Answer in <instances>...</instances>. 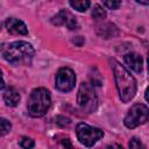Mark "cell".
<instances>
[{
	"label": "cell",
	"mask_w": 149,
	"mask_h": 149,
	"mask_svg": "<svg viewBox=\"0 0 149 149\" xmlns=\"http://www.w3.org/2000/svg\"><path fill=\"white\" fill-rule=\"evenodd\" d=\"M0 52L3 59L13 65H28L35 55L33 45L24 41L2 43L0 45Z\"/></svg>",
	"instance_id": "obj_1"
},
{
	"label": "cell",
	"mask_w": 149,
	"mask_h": 149,
	"mask_svg": "<svg viewBox=\"0 0 149 149\" xmlns=\"http://www.w3.org/2000/svg\"><path fill=\"white\" fill-rule=\"evenodd\" d=\"M112 70L114 73V79H115V85L119 92V97L123 102L130 101L135 93H136V80L135 78L127 71V69L121 65L118 61L112 59Z\"/></svg>",
	"instance_id": "obj_2"
},
{
	"label": "cell",
	"mask_w": 149,
	"mask_h": 149,
	"mask_svg": "<svg viewBox=\"0 0 149 149\" xmlns=\"http://www.w3.org/2000/svg\"><path fill=\"white\" fill-rule=\"evenodd\" d=\"M51 106V95L50 92L44 87H38L31 91L27 108L28 113L33 118H40L43 116Z\"/></svg>",
	"instance_id": "obj_3"
},
{
	"label": "cell",
	"mask_w": 149,
	"mask_h": 149,
	"mask_svg": "<svg viewBox=\"0 0 149 149\" xmlns=\"http://www.w3.org/2000/svg\"><path fill=\"white\" fill-rule=\"evenodd\" d=\"M77 102L83 111L87 113L94 112L98 106V98L94 86L90 83H81L77 94Z\"/></svg>",
	"instance_id": "obj_4"
},
{
	"label": "cell",
	"mask_w": 149,
	"mask_h": 149,
	"mask_svg": "<svg viewBox=\"0 0 149 149\" xmlns=\"http://www.w3.org/2000/svg\"><path fill=\"white\" fill-rule=\"evenodd\" d=\"M76 134L79 142L86 147H92L98 140H100L104 136V132L101 129L92 127L84 122H80L77 125Z\"/></svg>",
	"instance_id": "obj_5"
},
{
	"label": "cell",
	"mask_w": 149,
	"mask_h": 149,
	"mask_svg": "<svg viewBox=\"0 0 149 149\" xmlns=\"http://www.w3.org/2000/svg\"><path fill=\"white\" fill-rule=\"evenodd\" d=\"M148 120V107L143 104H134L123 119V123L127 128L133 129L140 125L146 123Z\"/></svg>",
	"instance_id": "obj_6"
},
{
	"label": "cell",
	"mask_w": 149,
	"mask_h": 149,
	"mask_svg": "<svg viewBox=\"0 0 149 149\" xmlns=\"http://www.w3.org/2000/svg\"><path fill=\"white\" fill-rule=\"evenodd\" d=\"M76 74L69 68H61L56 74V87L61 92H69L74 87Z\"/></svg>",
	"instance_id": "obj_7"
},
{
	"label": "cell",
	"mask_w": 149,
	"mask_h": 149,
	"mask_svg": "<svg viewBox=\"0 0 149 149\" xmlns=\"http://www.w3.org/2000/svg\"><path fill=\"white\" fill-rule=\"evenodd\" d=\"M51 23L55 24V26H66L71 30L78 29V27H79L77 17L74 15H72L66 9H61L55 16H52L51 17Z\"/></svg>",
	"instance_id": "obj_8"
},
{
	"label": "cell",
	"mask_w": 149,
	"mask_h": 149,
	"mask_svg": "<svg viewBox=\"0 0 149 149\" xmlns=\"http://www.w3.org/2000/svg\"><path fill=\"white\" fill-rule=\"evenodd\" d=\"M6 28L10 34H14V35H27L28 34V28L24 24V22L15 17H8L6 20Z\"/></svg>",
	"instance_id": "obj_9"
},
{
	"label": "cell",
	"mask_w": 149,
	"mask_h": 149,
	"mask_svg": "<svg viewBox=\"0 0 149 149\" xmlns=\"http://www.w3.org/2000/svg\"><path fill=\"white\" fill-rule=\"evenodd\" d=\"M125 63L135 72H141L143 69V59L136 52H129L125 56Z\"/></svg>",
	"instance_id": "obj_10"
},
{
	"label": "cell",
	"mask_w": 149,
	"mask_h": 149,
	"mask_svg": "<svg viewBox=\"0 0 149 149\" xmlns=\"http://www.w3.org/2000/svg\"><path fill=\"white\" fill-rule=\"evenodd\" d=\"M3 101L9 107H15L20 101V94L14 87H8L3 92Z\"/></svg>",
	"instance_id": "obj_11"
},
{
	"label": "cell",
	"mask_w": 149,
	"mask_h": 149,
	"mask_svg": "<svg viewBox=\"0 0 149 149\" xmlns=\"http://www.w3.org/2000/svg\"><path fill=\"white\" fill-rule=\"evenodd\" d=\"M70 6L72 7V8H74V9H77L78 12H85L90 6H91V2L90 1H87V0H79V1H73V0H71L70 2Z\"/></svg>",
	"instance_id": "obj_12"
},
{
	"label": "cell",
	"mask_w": 149,
	"mask_h": 149,
	"mask_svg": "<svg viewBox=\"0 0 149 149\" xmlns=\"http://www.w3.org/2000/svg\"><path fill=\"white\" fill-rule=\"evenodd\" d=\"M10 129H12V123L5 118H0V136L8 134Z\"/></svg>",
	"instance_id": "obj_13"
},
{
	"label": "cell",
	"mask_w": 149,
	"mask_h": 149,
	"mask_svg": "<svg viewBox=\"0 0 149 149\" xmlns=\"http://www.w3.org/2000/svg\"><path fill=\"white\" fill-rule=\"evenodd\" d=\"M92 16L94 19H104L106 17V10L100 5H95L92 9Z\"/></svg>",
	"instance_id": "obj_14"
},
{
	"label": "cell",
	"mask_w": 149,
	"mask_h": 149,
	"mask_svg": "<svg viewBox=\"0 0 149 149\" xmlns=\"http://www.w3.org/2000/svg\"><path fill=\"white\" fill-rule=\"evenodd\" d=\"M20 146H21L23 149H33L34 146H35V142H34L33 139L27 137V136H23V137H21V140H20Z\"/></svg>",
	"instance_id": "obj_15"
},
{
	"label": "cell",
	"mask_w": 149,
	"mask_h": 149,
	"mask_svg": "<svg viewBox=\"0 0 149 149\" xmlns=\"http://www.w3.org/2000/svg\"><path fill=\"white\" fill-rule=\"evenodd\" d=\"M129 148L130 149H146V147L141 143V141L136 137H133L129 142Z\"/></svg>",
	"instance_id": "obj_16"
},
{
	"label": "cell",
	"mask_w": 149,
	"mask_h": 149,
	"mask_svg": "<svg viewBox=\"0 0 149 149\" xmlns=\"http://www.w3.org/2000/svg\"><path fill=\"white\" fill-rule=\"evenodd\" d=\"M56 122H57L61 127H68L71 121H70V119H68V118H65V116L58 115V116L56 118Z\"/></svg>",
	"instance_id": "obj_17"
},
{
	"label": "cell",
	"mask_w": 149,
	"mask_h": 149,
	"mask_svg": "<svg viewBox=\"0 0 149 149\" xmlns=\"http://www.w3.org/2000/svg\"><path fill=\"white\" fill-rule=\"evenodd\" d=\"M104 6H106L108 9H118L121 6V1H104Z\"/></svg>",
	"instance_id": "obj_18"
},
{
	"label": "cell",
	"mask_w": 149,
	"mask_h": 149,
	"mask_svg": "<svg viewBox=\"0 0 149 149\" xmlns=\"http://www.w3.org/2000/svg\"><path fill=\"white\" fill-rule=\"evenodd\" d=\"M61 143H62V146H63L64 149H73V147H72V144H71V142H70V140L68 137L66 139H63L61 141Z\"/></svg>",
	"instance_id": "obj_19"
},
{
	"label": "cell",
	"mask_w": 149,
	"mask_h": 149,
	"mask_svg": "<svg viewBox=\"0 0 149 149\" xmlns=\"http://www.w3.org/2000/svg\"><path fill=\"white\" fill-rule=\"evenodd\" d=\"M108 149H123V147L120 146V144H118V143H113V144H111L108 147Z\"/></svg>",
	"instance_id": "obj_20"
},
{
	"label": "cell",
	"mask_w": 149,
	"mask_h": 149,
	"mask_svg": "<svg viewBox=\"0 0 149 149\" xmlns=\"http://www.w3.org/2000/svg\"><path fill=\"white\" fill-rule=\"evenodd\" d=\"M5 87V80H3V77H2V72L0 70V90H2Z\"/></svg>",
	"instance_id": "obj_21"
}]
</instances>
